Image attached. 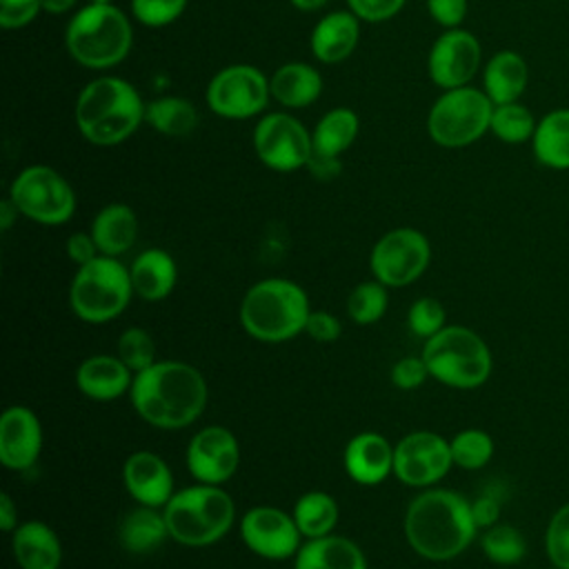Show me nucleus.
I'll use <instances>...</instances> for the list:
<instances>
[{
	"mask_svg": "<svg viewBox=\"0 0 569 569\" xmlns=\"http://www.w3.org/2000/svg\"><path fill=\"white\" fill-rule=\"evenodd\" d=\"M136 413L158 429H182L207 407L202 373L182 360H156L133 376L129 389Z\"/></svg>",
	"mask_w": 569,
	"mask_h": 569,
	"instance_id": "1",
	"label": "nucleus"
},
{
	"mask_svg": "<svg viewBox=\"0 0 569 569\" xmlns=\"http://www.w3.org/2000/svg\"><path fill=\"white\" fill-rule=\"evenodd\" d=\"M476 533L471 502L451 489H427L407 507L405 538L427 560L442 562L460 556Z\"/></svg>",
	"mask_w": 569,
	"mask_h": 569,
	"instance_id": "2",
	"label": "nucleus"
},
{
	"mask_svg": "<svg viewBox=\"0 0 569 569\" xmlns=\"http://www.w3.org/2000/svg\"><path fill=\"white\" fill-rule=\"evenodd\" d=\"M147 102L140 91L120 76H98L89 80L73 107L80 136L93 147H118L127 142L144 122Z\"/></svg>",
	"mask_w": 569,
	"mask_h": 569,
	"instance_id": "3",
	"label": "nucleus"
},
{
	"mask_svg": "<svg viewBox=\"0 0 569 569\" xmlns=\"http://www.w3.org/2000/svg\"><path fill=\"white\" fill-rule=\"evenodd\" d=\"M64 47L71 60L84 69H113L133 47L131 20L113 2H87L69 18Z\"/></svg>",
	"mask_w": 569,
	"mask_h": 569,
	"instance_id": "4",
	"label": "nucleus"
},
{
	"mask_svg": "<svg viewBox=\"0 0 569 569\" xmlns=\"http://www.w3.org/2000/svg\"><path fill=\"white\" fill-rule=\"evenodd\" d=\"M311 313L300 284L287 278H267L247 289L240 302L242 329L262 342H284L305 331Z\"/></svg>",
	"mask_w": 569,
	"mask_h": 569,
	"instance_id": "5",
	"label": "nucleus"
},
{
	"mask_svg": "<svg viewBox=\"0 0 569 569\" xmlns=\"http://www.w3.org/2000/svg\"><path fill=\"white\" fill-rule=\"evenodd\" d=\"M171 540L184 547H209L227 536L236 520V502L220 485H191L162 507Z\"/></svg>",
	"mask_w": 569,
	"mask_h": 569,
	"instance_id": "6",
	"label": "nucleus"
},
{
	"mask_svg": "<svg viewBox=\"0 0 569 569\" xmlns=\"http://www.w3.org/2000/svg\"><path fill=\"white\" fill-rule=\"evenodd\" d=\"M422 360L429 378L451 389H478L493 369V358L487 342L469 327L447 325L436 336L425 340Z\"/></svg>",
	"mask_w": 569,
	"mask_h": 569,
	"instance_id": "7",
	"label": "nucleus"
},
{
	"mask_svg": "<svg viewBox=\"0 0 569 569\" xmlns=\"http://www.w3.org/2000/svg\"><path fill=\"white\" fill-rule=\"evenodd\" d=\"M133 296L129 269L113 256H98L78 267L71 287V311L91 325L118 318Z\"/></svg>",
	"mask_w": 569,
	"mask_h": 569,
	"instance_id": "8",
	"label": "nucleus"
},
{
	"mask_svg": "<svg viewBox=\"0 0 569 569\" xmlns=\"http://www.w3.org/2000/svg\"><path fill=\"white\" fill-rule=\"evenodd\" d=\"M493 102L471 84L445 89L427 113L429 138L445 149H465L489 133Z\"/></svg>",
	"mask_w": 569,
	"mask_h": 569,
	"instance_id": "9",
	"label": "nucleus"
},
{
	"mask_svg": "<svg viewBox=\"0 0 569 569\" xmlns=\"http://www.w3.org/2000/svg\"><path fill=\"white\" fill-rule=\"evenodd\" d=\"M9 198L20 216L56 227L76 213V191L71 182L49 164L24 167L9 184Z\"/></svg>",
	"mask_w": 569,
	"mask_h": 569,
	"instance_id": "10",
	"label": "nucleus"
},
{
	"mask_svg": "<svg viewBox=\"0 0 569 569\" xmlns=\"http://www.w3.org/2000/svg\"><path fill=\"white\" fill-rule=\"evenodd\" d=\"M271 98L267 76L247 62L218 69L204 89L207 107L227 120H249L264 113Z\"/></svg>",
	"mask_w": 569,
	"mask_h": 569,
	"instance_id": "11",
	"label": "nucleus"
},
{
	"mask_svg": "<svg viewBox=\"0 0 569 569\" xmlns=\"http://www.w3.org/2000/svg\"><path fill=\"white\" fill-rule=\"evenodd\" d=\"M253 151L267 169L293 173L307 167L313 153L311 131L287 111L262 113L253 127Z\"/></svg>",
	"mask_w": 569,
	"mask_h": 569,
	"instance_id": "12",
	"label": "nucleus"
},
{
	"mask_svg": "<svg viewBox=\"0 0 569 569\" xmlns=\"http://www.w3.org/2000/svg\"><path fill=\"white\" fill-rule=\"evenodd\" d=\"M431 262L429 238L413 227H398L380 236L369 256L376 280L387 287H407L416 282Z\"/></svg>",
	"mask_w": 569,
	"mask_h": 569,
	"instance_id": "13",
	"label": "nucleus"
},
{
	"mask_svg": "<svg viewBox=\"0 0 569 569\" xmlns=\"http://www.w3.org/2000/svg\"><path fill=\"white\" fill-rule=\"evenodd\" d=\"M453 467L449 440L436 431H411L393 445V476L409 487H431Z\"/></svg>",
	"mask_w": 569,
	"mask_h": 569,
	"instance_id": "14",
	"label": "nucleus"
},
{
	"mask_svg": "<svg viewBox=\"0 0 569 569\" xmlns=\"http://www.w3.org/2000/svg\"><path fill=\"white\" fill-rule=\"evenodd\" d=\"M478 71H482V47L469 29H445L433 40L427 53V73L436 87L442 91L465 87Z\"/></svg>",
	"mask_w": 569,
	"mask_h": 569,
	"instance_id": "15",
	"label": "nucleus"
},
{
	"mask_svg": "<svg viewBox=\"0 0 569 569\" xmlns=\"http://www.w3.org/2000/svg\"><path fill=\"white\" fill-rule=\"evenodd\" d=\"M240 538L249 551L267 560L293 558L302 547V533L293 516L271 505H258L242 516Z\"/></svg>",
	"mask_w": 569,
	"mask_h": 569,
	"instance_id": "16",
	"label": "nucleus"
},
{
	"mask_svg": "<svg viewBox=\"0 0 569 569\" xmlns=\"http://www.w3.org/2000/svg\"><path fill=\"white\" fill-rule=\"evenodd\" d=\"M240 462V445L222 425H209L200 429L187 445V469L204 485L227 482Z\"/></svg>",
	"mask_w": 569,
	"mask_h": 569,
	"instance_id": "17",
	"label": "nucleus"
},
{
	"mask_svg": "<svg viewBox=\"0 0 569 569\" xmlns=\"http://www.w3.org/2000/svg\"><path fill=\"white\" fill-rule=\"evenodd\" d=\"M42 451V425L22 405H11L0 416V462L7 469L24 471L36 465Z\"/></svg>",
	"mask_w": 569,
	"mask_h": 569,
	"instance_id": "18",
	"label": "nucleus"
},
{
	"mask_svg": "<svg viewBox=\"0 0 569 569\" xmlns=\"http://www.w3.org/2000/svg\"><path fill=\"white\" fill-rule=\"evenodd\" d=\"M122 480L129 496L138 505L164 507L173 491V473L169 465L153 451H133L122 467Z\"/></svg>",
	"mask_w": 569,
	"mask_h": 569,
	"instance_id": "19",
	"label": "nucleus"
},
{
	"mask_svg": "<svg viewBox=\"0 0 569 569\" xmlns=\"http://www.w3.org/2000/svg\"><path fill=\"white\" fill-rule=\"evenodd\" d=\"M342 465L353 482L365 487L380 485L393 473V447L378 431H360L347 442Z\"/></svg>",
	"mask_w": 569,
	"mask_h": 569,
	"instance_id": "20",
	"label": "nucleus"
},
{
	"mask_svg": "<svg viewBox=\"0 0 569 569\" xmlns=\"http://www.w3.org/2000/svg\"><path fill=\"white\" fill-rule=\"evenodd\" d=\"M360 18L349 9L329 11L322 16L309 36V49L322 64H338L347 60L360 40Z\"/></svg>",
	"mask_w": 569,
	"mask_h": 569,
	"instance_id": "21",
	"label": "nucleus"
},
{
	"mask_svg": "<svg viewBox=\"0 0 569 569\" xmlns=\"http://www.w3.org/2000/svg\"><path fill=\"white\" fill-rule=\"evenodd\" d=\"M133 371L118 356H89L76 371L78 389L98 402L118 400L133 385Z\"/></svg>",
	"mask_w": 569,
	"mask_h": 569,
	"instance_id": "22",
	"label": "nucleus"
},
{
	"mask_svg": "<svg viewBox=\"0 0 569 569\" xmlns=\"http://www.w3.org/2000/svg\"><path fill=\"white\" fill-rule=\"evenodd\" d=\"M529 84V64L513 49H500L482 64V91L493 104L518 102Z\"/></svg>",
	"mask_w": 569,
	"mask_h": 569,
	"instance_id": "23",
	"label": "nucleus"
},
{
	"mask_svg": "<svg viewBox=\"0 0 569 569\" xmlns=\"http://www.w3.org/2000/svg\"><path fill=\"white\" fill-rule=\"evenodd\" d=\"M11 551L20 569H58L62 562L60 538L42 520L20 522L11 531Z\"/></svg>",
	"mask_w": 569,
	"mask_h": 569,
	"instance_id": "24",
	"label": "nucleus"
},
{
	"mask_svg": "<svg viewBox=\"0 0 569 569\" xmlns=\"http://www.w3.org/2000/svg\"><path fill=\"white\" fill-rule=\"evenodd\" d=\"M322 76L309 62H284L280 64L271 78V98L287 109H305L311 107L322 93Z\"/></svg>",
	"mask_w": 569,
	"mask_h": 569,
	"instance_id": "25",
	"label": "nucleus"
},
{
	"mask_svg": "<svg viewBox=\"0 0 569 569\" xmlns=\"http://www.w3.org/2000/svg\"><path fill=\"white\" fill-rule=\"evenodd\" d=\"M129 273L133 293L149 302L167 298L178 282V264L173 256L158 247L138 253L129 267Z\"/></svg>",
	"mask_w": 569,
	"mask_h": 569,
	"instance_id": "26",
	"label": "nucleus"
},
{
	"mask_svg": "<svg viewBox=\"0 0 569 569\" xmlns=\"http://www.w3.org/2000/svg\"><path fill=\"white\" fill-rule=\"evenodd\" d=\"M293 569H367V558L353 540L329 533L305 540L293 556Z\"/></svg>",
	"mask_w": 569,
	"mask_h": 569,
	"instance_id": "27",
	"label": "nucleus"
},
{
	"mask_svg": "<svg viewBox=\"0 0 569 569\" xmlns=\"http://www.w3.org/2000/svg\"><path fill=\"white\" fill-rule=\"evenodd\" d=\"M531 153L545 169L569 171V107H556L538 118Z\"/></svg>",
	"mask_w": 569,
	"mask_h": 569,
	"instance_id": "28",
	"label": "nucleus"
},
{
	"mask_svg": "<svg viewBox=\"0 0 569 569\" xmlns=\"http://www.w3.org/2000/svg\"><path fill=\"white\" fill-rule=\"evenodd\" d=\"M91 236L102 256L118 258L129 251L138 238V216L129 204L111 202L96 213Z\"/></svg>",
	"mask_w": 569,
	"mask_h": 569,
	"instance_id": "29",
	"label": "nucleus"
},
{
	"mask_svg": "<svg viewBox=\"0 0 569 569\" xmlns=\"http://www.w3.org/2000/svg\"><path fill=\"white\" fill-rule=\"evenodd\" d=\"M167 538L171 536H169L164 511L160 507L138 505L122 518L118 527L120 547L136 556L156 551L158 547L164 545Z\"/></svg>",
	"mask_w": 569,
	"mask_h": 569,
	"instance_id": "30",
	"label": "nucleus"
},
{
	"mask_svg": "<svg viewBox=\"0 0 569 569\" xmlns=\"http://www.w3.org/2000/svg\"><path fill=\"white\" fill-rule=\"evenodd\" d=\"M360 118L351 107H333L311 129L313 153L340 158L358 138Z\"/></svg>",
	"mask_w": 569,
	"mask_h": 569,
	"instance_id": "31",
	"label": "nucleus"
},
{
	"mask_svg": "<svg viewBox=\"0 0 569 569\" xmlns=\"http://www.w3.org/2000/svg\"><path fill=\"white\" fill-rule=\"evenodd\" d=\"M198 109L182 96H160L147 102L144 122L169 138L189 136L198 127Z\"/></svg>",
	"mask_w": 569,
	"mask_h": 569,
	"instance_id": "32",
	"label": "nucleus"
},
{
	"mask_svg": "<svg viewBox=\"0 0 569 569\" xmlns=\"http://www.w3.org/2000/svg\"><path fill=\"white\" fill-rule=\"evenodd\" d=\"M293 520L302 533L305 540L322 538L333 533V527L338 525L340 509L333 496L327 491H307L302 493L293 505Z\"/></svg>",
	"mask_w": 569,
	"mask_h": 569,
	"instance_id": "33",
	"label": "nucleus"
},
{
	"mask_svg": "<svg viewBox=\"0 0 569 569\" xmlns=\"http://www.w3.org/2000/svg\"><path fill=\"white\" fill-rule=\"evenodd\" d=\"M480 549L489 562L500 567L518 565L527 553L522 531L509 522H496L480 533Z\"/></svg>",
	"mask_w": 569,
	"mask_h": 569,
	"instance_id": "34",
	"label": "nucleus"
},
{
	"mask_svg": "<svg viewBox=\"0 0 569 569\" xmlns=\"http://www.w3.org/2000/svg\"><path fill=\"white\" fill-rule=\"evenodd\" d=\"M536 122L538 120L533 118V113L520 100L493 104L489 133H493L505 144H522V142H531Z\"/></svg>",
	"mask_w": 569,
	"mask_h": 569,
	"instance_id": "35",
	"label": "nucleus"
},
{
	"mask_svg": "<svg viewBox=\"0 0 569 569\" xmlns=\"http://www.w3.org/2000/svg\"><path fill=\"white\" fill-rule=\"evenodd\" d=\"M449 447H451L453 465L467 471L482 469L491 460L496 449L493 438L485 429H473V427L458 431L449 440Z\"/></svg>",
	"mask_w": 569,
	"mask_h": 569,
	"instance_id": "36",
	"label": "nucleus"
},
{
	"mask_svg": "<svg viewBox=\"0 0 569 569\" xmlns=\"http://www.w3.org/2000/svg\"><path fill=\"white\" fill-rule=\"evenodd\" d=\"M389 307V293L387 284L380 280H367L351 289L347 298V313L358 325H371L378 322Z\"/></svg>",
	"mask_w": 569,
	"mask_h": 569,
	"instance_id": "37",
	"label": "nucleus"
},
{
	"mask_svg": "<svg viewBox=\"0 0 569 569\" xmlns=\"http://www.w3.org/2000/svg\"><path fill=\"white\" fill-rule=\"evenodd\" d=\"M116 356L133 371H142L147 367H151L158 358H156V342L153 338L140 329V327H129L120 333L118 345H116Z\"/></svg>",
	"mask_w": 569,
	"mask_h": 569,
	"instance_id": "38",
	"label": "nucleus"
},
{
	"mask_svg": "<svg viewBox=\"0 0 569 569\" xmlns=\"http://www.w3.org/2000/svg\"><path fill=\"white\" fill-rule=\"evenodd\" d=\"M189 0H129V11L136 22L149 29L173 24L187 9Z\"/></svg>",
	"mask_w": 569,
	"mask_h": 569,
	"instance_id": "39",
	"label": "nucleus"
},
{
	"mask_svg": "<svg viewBox=\"0 0 569 569\" xmlns=\"http://www.w3.org/2000/svg\"><path fill=\"white\" fill-rule=\"evenodd\" d=\"M545 551L553 567L569 569V502L551 513L545 529Z\"/></svg>",
	"mask_w": 569,
	"mask_h": 569,
	"instance_id": "40",
	"label": "nucleus"
},
{
	"mask_svg": "<svg viewBox=\"0 0 569 569\" xmlns=\"http://www.w3.org/2000/svg\"><path fill=\"white\" fill-rule=\"evenodd\" d=\"M407 322H409V329L429 340L431 336H436L442 327H447V313H445V307L440 300L436 298H418L411 309H409V316H407Z\"/></svg>",
	"mask_w": 569,
	"mask_h": 569,
	"instance_id": "41",
	"label": "nucleus"
},
{
	"mask_svg": "<svg viewBox=\"0 0 569 569\" xmlns=\"http://www.w3.org/2000/svg\"><path fill=\"white\" fill-rule=\"evenodd\" d=\"M42 11V0H0V27L22 29Z\"/></svg>",
	"mask_w": 569,
	"mask_h": 569,
	"instance_id": "42",
	"label": "nucleus"
},
{
	"mask_svg": "<svg viewBox=\"0 0 569 569\" xmlns=\"http://www.w3.org/2000/svg\"><path fill=\"white\" fill-rule=\"evenodd\" d=\"M427 378H429V369L422 356H405L391 367V382L405 391L422 387Z\"/></svg>",
	"mask_w": 569,
	"mask_h": 569,
	"instance_id": "43",
	"label": "nucleus"
},
{
	"mask_svg": "<svg viewBox=\"0 0 569 569\" xmlns=\"http://www.w3.org/2000/svg\"><path fill=\"white\" fill-rule=\"evenodd\" d=\"M405 2L407 0H347V7L362 22H387L402 11Z\"/></svg>",
	"mask_w": 569,
	"mask_h": 569,
	"instance_id": "44",
	"label": "nucleus"
},
{
	"mask_svg": "<svg viewBox=\"0 0 569 569\" xmlns=\"http://www.w3.org/2000/svg\"><path fill=\"white\" fill-rule=\"evenodd\" d=\"M429 16L442 29H456L465 22L469 11V0H425Z\"/></svg>",
	"mask_w": 569,
	"mask_h": 569,
	"instance_id": "45",
	"label": "nucleus"
},
{
	"mask_svg": "<svg viewBox=\"0 0 569 569\" xmlns=\"http://www.w3.org/2000/svg\"><path fill=\"white\" fill-rule=\"evenodd\" d=\"M305 333L316 342H333L340 336V320L329 311H311L305 325Z\"/></svg>",
	"mask_w": 569,
	"mask_h": 569,
	"instance_id": "46",
	"label": "nucleus"
},
{
	"mask_svg": "<svg viewBox=\"0 0 569 569\" xmlns=\"http://www.w3.org/2000/svg\"><path fill=\"white\" fill-rule=\"evenodd\" d=\"M64 251H67V258H69L71 262H76L78 267H82V264L91 262L93 258L102 256V253L98 251V244H96L91 231H89V233H87V231H76V233H71V236L67 238V242H64Z\"/></svg>",
	"mask_w": 569,
	"mask_h": 569,
	"instance_id": "47",
	"label": "nucleus"
},
{
	"mask_svg": "<svg viewBox=\"0 0 569 569\" xmlns=\"http://www.w3.org/2000/svg\"><path fill=\"white\" fill-rule=\"evenodd\" d=\"M471 513L478 529H487L500 522V498L493 491H482L476 500H471Z\"/></svg>",
	"mask_w": 569,
	"mask_h": 569,
	"instance_id": "48",
	"label": "nucleus"
},
{
	"mask_svg": "<svg viewBox=\"0 0 569 569\" xmlns=\"http://www.w3.org/2000/svg\"><path fill=\"white\" fill-rule=\"evenodd\" d=\"M316 180H322V182H329L333 178L340 176L342 171V162L340 158H333V156H322V153H311L307 167H305Z\"/></svg>",
	"mask_w": 569,
	"mask_h": 569,
	"instance_id": "49",
	"label": "nucleus"
},
{
	"mask_svg": "<svg viewBox=\"0 0 569 569\" xmlns=\"http://www.w3.org/2000/svg\"><path fill=\"white\" fill-rule=\"evenodd\" d=\"M18 525L20 522H18V509L13 505V498L7 491H2L0 493V529L13 531Z\"/></svg>",
	"mask_w": 569,
	"mask_h": 569,
	"instance_id": "50",
	"label": "nucleus"
},
{
	"mask_svg": "<svg viewBox=\"0 0 569 569\" xmlns=\"http://www.w3.org/2000/svg\"><path fill=\"white\" fill-rule=\"evenodd\" d=\"M20 216V211L16 209V204L11 202V198L7 196L2 202H0V227H2V231H7L11 224H13V220Z\"/></svg>",
	"mask_w": 569,
	"mask_h": 569,
	"instance_id": "51",
	"label": "nucleus"
},
{
	"mask_svg": "<svg viewBox=\"0 0 569 569\" xmlns=\"http://www.w3.org/2000/svg\"><path fill=\"white\" fill-rule=\"evenodd\" d=\"M76 4H78V0H42V11L53 13V16H64Z\"/></svg>",
	"mask_w": 569,
	"mask_h": 569,
	"instance_id": "52",
	"label": "nucleus"
},
{
	"mask_svg": "<svg viewBox=\"0 0 569 569\" xmlns=\"http://www.w3.org/2000/svg\"><path fill=\"white\" fill-rule=\"evenodd\" d=\"M298 11H305V13H311V11H318L322 9L329 0H289Z\"/></svg>",
	"mask_w": 569,
	"mask_h": 569,
	"instance_id": "53",
	"label": "nucleus"
},
{
	"mask_svg": "<svg viewBox=\"0 0 569 569\" xmlns=\"http://www.w3.org/2000/svg\"><path fill=\"white\" fill-rule=\"evenodd\" d=\"M87 2H100V4H107V2H113V0H87Z\"/></svg>",
	"mask_w": 569,
	"mask_h": 569,
	"instance_id": "54",
	"label": "nucleus"
},
{
	"mask_svg": "<svg viewBox=\"0 0 569 569\" xmlns=\"http://www.w3.org/2000/svg\"><path fill=\"white\" fill-rule=\"evenodd\" d=\"M547 569H558V567H553V565H551V567H547Z\"/></svg>",
	"mask_w": 569,
	"mask_h": 569,
	"instance_id": "55",
	"label": "nucleus"
}]
</instances>
